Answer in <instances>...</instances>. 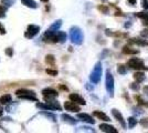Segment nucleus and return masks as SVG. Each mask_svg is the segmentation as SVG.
<instances>
[{"instance_id":"nucleus-4","label":"nucleus","mask_w":148,"mask_h":133,"mask_svg":"<svg viewBox=\"0 0 148 133\" xmlns=\"http://www.w3.org/2000/svg\"><path fill=\"white\" fill-rule=\"evenodd\" d=\"M16 94L20 99H25V100H31V101H37V95L33 91L30 90H25V89H21L18 90L16 92Z\"/></svg>"},{"instance_id":"nucleus-1","label":"nucleus","mask_w":148,"mask_h":133,"mask_svg":"<svg viewBox=\"0 0 148 133\" xmlns=\"http://www.w3.org/2000/svg\"><path fill=\"white\" fill-rule=\"evenodd\" d=\"M70 39L74 44H77L81 45L83 43V40H84V36H83V32L81 30L79 27H72L71 30H70Z\"/></svg>"},{"instance_id":"nucleus-13","label":"nucleus","mask_w":148,"mask_h":133,"mask_svg":"<svg viewBox=\"0 0 148 133\" xmlns=\"http://www.w3.org/2000/svg\"><path fill=\"white\" fill-rule=\"evenodd\" d=\"M93 114H94V116H96L97 119H99V120H102V121H105V122H108V121L111 120V119H110L104 112H102V111H94Z\"/></svg>"},{"instance_id":"nucleus-34","label":"nucleus","mask_w":148,"mask_h":133,"mask_svg":"<svg viewBox=\"0 0 148 133\" xmlns=\"http://www.w3.org/2000/svg\"><path fill=\"white\" fill-rule=\"evenodd\" d=\"M143 92H144V94L148 96V85H145V87L143 88Z\"/></svg>"},{"instance_id":"nucleus-3","label":"nucleus","mask_w":148,"mask_h":133,"mask_svg":"<svg viewBox=\"0 0 148 133\" xmlns=\"http://www.w3.org/2000/svg\"><path fill=\"white\" fill-rule=\"evenodd\" d=\"M105 88L110 96H114V76L110 72V70L106 71V76H105Z\"/></svg>"},{"instance_id":"nucleus-17","label":"nucleus","mask_w":148,"mask_h":133,"mask_svg":"<svg viewBox=\"0 0 148 133\" xmlns=\"http://www.w3.org/2000/svg\"><path fill=\"white\" fill-rule=\"evenodd\" d=\"M21 2H22L25 6L29 7V8H33V9H36L38 7L37 2H36L34 0H21Z\"/></svg>"},{"instance_id":"nucleus-18","label":"nucleus","mask_w":148,"mask_h":133,"mask_svg":"<svg viewBox=\"0 0 148 133\" xmlns=\"http://www.w3.org/2000/svg\"><path fill=\"white\" fill-rule=\"evenodd\" d=\"M61 25H62V21H61V20H58V21H56V22H54L53 25L50 27V28H49V31H52V32L58 31V30L60 29Z\"/></svg>"},{"instance_id":"nucleus-19","label":"nucleus","mask_w":148,"mask_h":133,"mask_svg":"<svg viewBox=\"0 0 148 133\" xmlns=\"http://www.w3.org/2000/svg\"><path fill=\"white\" fill-rule=\"evenodd\" d=\"M123 52L125 54H137L138 53V50H135V49H132L130 47L125 45L123 48Z\"/></svg>"},{"instance_id":"nucleus-31","label":"nucleus","mask_w":148,"mask_h":133,"mask_svg":"<svg viewBox=\"0 0 148 133\" xmlns=\"http://www.w3.org/2000/svg\"><path fill=\"white\" fill-rule=\"evenodd\" d=\"M142 7L145 10H148V0H142Z\"/></svg>"},{"instance_id":"nucleus-16","label":"nucleus","mask_w":148,"mask_h":133,"mask_svg":"<svg viewBox=\"0 0 148 133\" xmlns=\"http://www.w3.org/2000/svg\"><path fill=\"white\" fill-rule=\"evenodd\" d=\"M11 101V95L10 94H5L2 96H0V104L1 105H5V104H8Z\"/></svg>"},{"instance_id":"nucleus-15","label":"nucleus","mask_w":148,"mask_h":133,"mask_svg":"<svg viewBox=\"0 0 148 133\" xmlns=\"http://www.w3.org/2000/svg\"><path fill=\"white\" fill-rule=\"evenodd\" d=\"M61 118L63 119V121H64V122H66V123H69V124H72V125H75V124L77 123V120H75L74 118H72V116H70V115H68V114H62Z\"/></svg>"},{"instance_id":"nucleus-22","label":"nucleus","mask_w":148,"mask_h":133,"mask_svg":"<svg viewBox=\"0 0 148 133\" xmlns=\"http://www.w3.org/2000/svg\"><path fill=\"white\" fill-rule=\"evenodd\" d=\"M117 72L119 73V74H122V76L126 74V73H127L126 67H125L124 64H118V65H117Z\"/></svg>"},{"instance_id":"nucleus-41","label":"nucleus","mask_w":148,"mask_h":133,"mask_svg":"<svg viewBox=\"0 0 148 133\" xmlns=\"http://www.w3.org/2000/svg\"><path fill=\"white\" fill-rule=\"evenodd\" d=\"M41 1H45V2H47V1H48V0H41Z\"/></svg>"},{"instance_id":"nucleus-9","label":"nucleus","mask_w":148,"mask_h":133,"mask_svg":"<svg viewBox=\"0 0 148 133\" xmlns=\"http://www.w3.org/2000/svg\"><path fill=\"white\" fill-rule=\"evenodd\" d=\"M64 109L66 111H70V112H79L81 109L80 107L73 101H66L64 103Z\"/></svg>"},{"instance_id":"nucleus-28","label":"nucleus","mask_w":148,"mask_h":133,"mask_svg":"<svg viewBox=\"0 0 148 133\" xmlns=\"http://www.w3.org/2000/svg\"><path fill=\"white\" fill-rule=\"evenodd\" d=\"M47 73H48V74H50V76H58V71H56V70L47 69Z\"/></svg>"},{"instance_id":"nucleus-26","label":"nucleus","mask_w":148,"mask_h":133,"mask_svg":"<svg viewBox=\"0 0 148 133\" xmlns=\"http://www.w3.org/2000/svg\"><path fill=\"white\" fill-rule=\"evenodd\" d=\"M1 1H2V5H5L6 7H10L14 3L16 0H1Z\"/></svg>"},{"instance_id":"nucleus-24","label":"nucleus","mask_w":148,"mask_h":133,"mask_svg":"<svg viewBox=\"0 0 148 133\" xmlns=\"http://www.w3.org/2000/svg\"><path fill=\"white\" fill-rule=\"evenodd\" d=\"M54 61H56V60H54V57H53V56H51V54L47 56V58H45V62L51 64V65H53V64H54Z\"/></svg>"},{"instance_id":"nucleus-30","label":"nucleus","mask_w":148,"mask_h":133,"mask_svg":"<svg viewBox=\"0 0 148 133\" xmlns=\"http://www.w3.org/2000/svg\"><path fill=\"white\" fill-rule=\"evenodd\" d=\"M130 88L132 89V90H134V91H138V90H139V85L136 84V83H130Z\"/></svg>"},{"instance_id":"nucleus-20","label":"nucleus","mask_w":148,"mask_h":133,"mask_svg":"<svg viewBox=\"0 0 148 133\" xmlns=\"http://www.w3.org/2000/svg\"><path fill=\"white\" fill-rule=\"evenodd\" d=\"M130 42L132 43H135V44H138V45H147V42L145 41V40H143V39H139V38H133L130 39Z\"/></svg>"},{"instance_id":"nucleus-5","label":"nucleus","mask_w":148,"mask_h":133,"mask_svg":"<svg viewBox=\"0 0 148 133\" xmlns=\"http://www.w3.org/2000/svg\"><path fill=\"white\" fill-rule=\"evenodd\" d=\"M127 65L132 68V69H136V70H146L147 71L148 68L144 65V62L143 60L138 59V58H130V60L127 61Z\"/></svg>"},{"instance_id":"nucleus-10","label":"nucleus","mask_w":148,"mask_h":133,"mask_svg":"<svg viewBox=\"0 0 148 133\" xmlns=\"http://www.w3.org/2000/svg\"><path fill=\"white\" fill-rule=\"evenodd\" d=\"M70 100L75 102L76 104H81V105H85V104H86L85 100H84L80 94H77V93H71V94H70Z\"/></svg>"},{"instance_id":"nucleus-29","label":"nucleus","mask_w":148,"mask_h":133,"mask_svg":"<svg viewBox=\"0 0 148 133\" xmlns=\"http://www.w3.org/2000/svg\"><path fill=\"white\" fill-rule=\"evenodd\" d=\"M140 36H142L143 38H145V39L148 38V29H147V28H145L144 30H142V32H140Z\"/></svg>"},{"instance_id":"nucleus-36","label":"nucleus","mask_w":148,"mask_h":133,"mask_svg":"<svg viewBox=\"0 0 148 133\" xmlns=\"http://www.w3.org/2000/svg\"><path fill=\"white\" fill-rule=\"evenodd\" d=\"M0 33H1V34H5V33H6V30L2 28V25H0Z\"/></svg>"},{"instance_id":"nucleus-38","label":"nucleus","mask_w":148,"mask_h":133,"mask_svg":"<svg viewBox=\"0 0 148 133\" xmlns=\"http://www.w3.org/2000/svg\"><path fill=\"white\" fill-rule=\"evenodd\" d=\"M128 2H130V5H135V3H136V0H128Z\"/></svg>"},{"instance_id":"nucleus-12","label":"nucleus","mask_w":148,"mask_h":133,"mask_svg":"<svg viewBox=\"0 0 148 133\" xmlns=\"http://www.w3.org/2000/svg\"><path fill=\"white\" fill-rule=\"evenodd\" d=\"M99 129H101V131L106 132V133H117V129H115L113 125L106 124V123H102V124H99Z\"/></svg>"},{"instance_id":"nucleus-39","label":"nucleus","mask_w":148,"mask_h":133,"mask_svg":"<svg viewBox=\"0 0 148 133\" xmlns=\"http://www.w3.org/2000/svg\"><path fill=\"white\" fill-rule=\"evenodd\" d=\"M6 53H7V54H10V56L12 54V52H11V50H7V51H6Z\"/></svg>"},{"instance_id":"nucleus-8","label":"nucleus","mask_w":148,"mask_h":133,"mask_svg":"<svg viewBox=\"0 0 148 133\" xmlns=\"http://www.w3.org/2000/svg\"><path fill=\"white\" fill-rule=\"evenodd\" d=\"M112 114H113V115H114V118L119 122V124H121L124 129H126L127 125H126V122H125V119H124L123 114L121 113L117 109H112Z\"/></svg>"},{"instance_id":"nucleus-25","label":"nucleus","mask_w":148,"mask_h":133,"mask_svg":"<svg viewBox=\"0 0 148 133\" xmlns=\"http://www.w3.org/2000/svg\"><path fill=\"white\" fill-rule=\"evenodd\" d=\"M7 12V7L6 6H0V18H5Z\"/></svg>"},{"instance_id":"nucleus-27","label":"nucleus","mask_w":148,"mask_h":133,"mask_svg":"<svg viewBox=\"0 0 148 133\" xmlns=\"http://www.w3.org/2000/svg\"><path fill=\"white\" fill-rule=\"evenodd\" d=\"M42 114H43V115H45L47 118H50L51 120H52V121H54V122H56V115H54V114L47 113V112H42Z\"/></svg>"},{"instance_id":"nucleus-40","label":"nucleus","mask_w":148,"mask_h":133,"mask_svg":"<svg viewBox=\"0 0 148 133\" xmlns=\"http://www.w3.org/2000/svg\"><path fill=\"white\" fill-rule=\"evenodd\" d=\"M1 115H2V109L0 108V116H1Z\"/></svg>"},{"instance_id":"nucleus-42","label":"nucleus","mask_w":148,"mask_h":133,"mask_svg":"<svg viewBox=\"0 0 148 133\" xmlns=\"http://www.w3.org/2000/svg\"><path fill=\"white\" fill-rule=\"evenodd\" d=\"M101 1H105V0H101Z\"/></svg>"},{"instance_id":"nucleus-6","label":"nucleus","mask_w":148,"mask_h":133,"mask_svg":"<svg viewBox=\"0 0 148 133\" xmlns=\"http://www.w3.org/2000/svg\"><path fill=\"white\" fill-rule=\"evenodd\" d=\"M42 94H43L44 100H45V101H49V100H52V99H56L59 93L56 92L54 89L45 88L42 90Z\"/></svg>"},{"instance_id":"nucleus-21","label":"nucleus","mask_w":148,"mask_h":133,"mask_svg":"<svg viewBox=\"0 0 148 133\" xmlns=\"http://www.w3.org/2000/svg\"><path fill=\"white\" fill-rule=\"evenodd\" d=\"M127 122H128V127H130V129H133V127L137 124V120H136L134 116L128 118V119H127Z\"/></svg>"},{"instance_id":"nucleus-7","label":"nucleus","mask_w":148,"mask_h":133,"mask_svg":"<svg viewBox=\"0 0 148 133\" xmlns=\"http://www.w3.org/2000/svg\"><path fill=\"white\" fill-rule=\"evenodd\" d=\"M40 31V27L39 25H30L28 28H27V31L25 33V37L28 39L33 38L34 36H37Z\"/></svg>"},{"instance_id":"nucleus-37","label":"nucleus","mask_w":148,"mask_h":133,"mask_svg":"<svg viewBox=\"0 0 148 133\" xmlns=\"http://www.w3.org/2000/svg\"><path fill=\"white\" fill-rule=\"evenodd\" d=\"M99 10H102L104 12H107V8H105V7H99Z\"/></svg>"},{"instance_id":"nucleus-32","label":"nucleus","mask_w":148,"mask_h":133,"mask_svg":"<svg viewBox=\"0 0 148 133\" xmlns=\"http://www.w3.org/2000/svg\"><path fill=\"white\" fill-rule=\"evenodd\" d=\"M140 124H142L143 127H148V119H147V118H145V119H142V121H140Z\"/></svg>"},{"instance_id":"nucleus-23","label":"nucleus","mask_w":148,"mask_h":133,"mask_svg":"<svg viewBox=\"0 0 148 133\" xmlns=\"http://www.w3.org/2000/svg\"><path fill=\"white\" fill-rule=\"evenodd\" d=\"M136 16H137L138 18L143 19V21H148V13H146V12H138V13H136Z\"/></svg>"},{"instance_id":"nucleus-2","label":"nucleus","mask_w":148,"mask_h":133,"mask_svg":"<svg viewBox=\"0 0 148 133\" xmlns=\"http://www.w3.org/2000/svg\"><path fill=\"white\" fill-rule=\"evenodd\" d=\"M101 79H102V63L97 62V63L95 64L91 76H90V80L94 84H97L101 81Z\"/></svg>"},{"instance_id":"nucleus-35","label":"nucleus","mask_w":148,"mask_h":133,"mask_svg":"<svg viewBox=\"0 0 148 133\" xmlns=\"http://www.w3.org/2000/svg\"><path fill=\"white\" fill-rule=\"evenodd\" d=\"M82 130H85V131H90V132H94V130L91 129V127H80Z\"/></svg>"},{"instance_id":"nucleus-14","label":"nucleus","mask_w":148,"mask_h":133,"mask_svg":"<svg viewBox=\"0 0 148 133\" xmlns=\"http://www.w3.org/2000/svg\"><path fill=\"white\" fill-rule=\"evenodd\" d=\"M134 79H135V81L137 83H142L145 81V79H146V76H145V73L144 72H140V71H138V72H135L134 73Z\"/></svg>"},{"instance_id":"nucleus-33","label":"nucleus","mask_w":148,"mask_h":133,"mask_svg":"<svg viewBox=\"0 0 148 133\" xmlns=\"http://www.w3.org/2000/svg\"><path fill=\"white\" fill-rule=\"evenodd\" d=\"M136 99L139 101V104H142V105H145V107H147V105H148V103H145V102H144V100H142L139 96H136Z\"/></svg>"},{"instance_id":"nucleus-11","label":"nucleus","mask_w":148,"mask_h":133,"mask_svg":"<svg viewBox=\"0 0 148 133\" xmlns=\"http://www.w3.org/2000/svg\"><path fill=\"white\" fill-rule=\"evenodd\" d=\"M77 119H80L83 122H86L88 124H94L95 123V120L93 119L91 115H88L86 113H79L77 114Z\"/></svg>"}]
</instances>
